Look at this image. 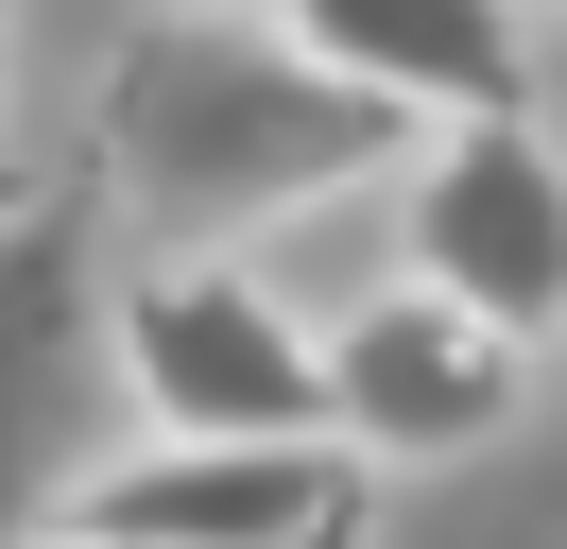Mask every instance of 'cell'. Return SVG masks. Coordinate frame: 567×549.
<instances>
[{"label":"cell","mask_w":567,"mask_h":549,"mask_svg":"<svg viewBox=\"0 0 567 549\" xmlns=\"http://www.w3.org/2000/svg\"><path fill=\"white\" fill-rule=\"evenodd\" d=\"M189 18H258V0H189Z\"/></svg>","instance_id":"8"},{"label":"cell","mask_w":567,"mask_h":549,"mask_svg":"<svg viewBox=\"0 0 567 549\" xmlns=\"http://www.w3.org/2000/svg\"><path fill=\"white\" fill-rule=\"evenodd\" d=\"M52 549H361V464L344 446H155V429H121L70 480Z\"/></svg>","instance_id":"5"},{"label":"cell","mask_w":567,"mask_h":549,"mask_svg":"<svg viewBox=\"0 0 567 549\" xmlns=\"http://www.w3.org/2000/svg\"><path fill=\"white\" fill-rule=\"evenodd\" d=\"M327 86H361L379 121L447 137V121H533V34L516 0H258Z\"/></svg>","instance_id":"7"},{"label":"cell","mask_w":567,"mask_h":549,"mask_svg":"<svg viewBox=\"0 0 567 549\" xmlns=\"http://www.w3.org/2000/svg\"><path fill=\"white\" fill-rule=\"evenodd\" d=\"M104 206L86 189H18L0 172V549H52L70 480L104 464L86 446V395H104Z\"/></svg>","instance_id":"3"},{"label":"cell","mask_w":567,"mask_h":549,"mask_svg":"<svg viewBox=\"0 0 567 549\" xmlns=\"http://www.w3.org/2000/svg\"><path fill=\"white\" fill-rule=\"evenodd\" d=\"M516 395H533V361L498 327H464L447 292H413V274L327 327V446H344L361 480H379V464H464V446H498Z\"/></svg>","instance_id":"6"},{"label":"cell","mask_w":567,"mask_h":549,"mask_svg":"<svg viewBox=\"0 0 567 549\" xmlns=\"http://www.w3.org/2000/svg\"><path fill=\"white\" fill-rule=\"evenodd\" d=\"M104 361L155 446H327V327L241 258H138Z\"/></svg>","instance_id":"2"},{"label":"cell","mask_w":567,"mask_h":549,"mask_svg":"<svg viewBox=\"0 0 567 549\" xmlns=\"http://www.w3.org/2000/svg\"><path fill=\"white\" fill-rule=\"evenodd\" d=\"M395 172H413V121L327 86L276 18H173L104 69L86 206H121L155 258H241L258 224H310V206L395 189Z\"/></svg>","instance_id":"1"},{"label":"cell","mask_w":567,"mask_h":549,"mask_svg":"<svg viewBox=\"0 0 567 549\" xmlns=\"http://www.w3.org/2000/svg\"><path fill=\"white\" fill-rule=\"evenodd\" d=\"M395 274L447 292L464 327H498L516 361L567 343V155H550L533 121H447V137H413V172H395Z\"/></svg>","instance_id":"4"}]
</instances>
